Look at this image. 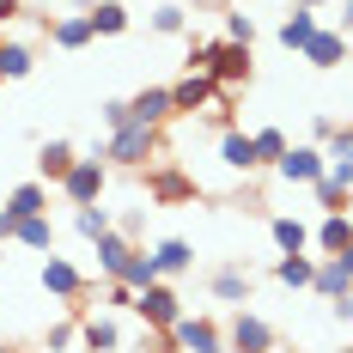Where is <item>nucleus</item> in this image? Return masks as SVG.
I'll return each instance as SVG.
<instances>
[{
    "instance_id": "nucleus-25",
    "label": "nucleus",
    "mask_w": 353,
    "mask_h": 353,
    "mask_svg": "<svg viewBox=\"0 0 353 353\" xmlns=\"http://www.w3.org/2000/svg\"><path fill=\"white\" fill-rule=\"evenodd\" d=\"M274 281L281 286H311L317 281V256H274Z\"/></svg>"
},
{
    "instance_id": "nucleus-46",
    "label": "nucleus",
    "mask_w": 353,
    "mask_h": 353,
    "mask_svg": "<svg viewBox=\"0 0 353 353\" xmlns=\"http://www.w3.org/2000/svg\"><path fill=\"white\" fill-rule=\"evenodd\" d=\"M0 353H19V347H0Z\"/></svg>"
},
{
    "instance_id": "nucleus-35",
    "label": "nucleus",
    "mask_w": 353,
    "mask_h": 353,
    "mask_svg": "<svg viewBox=\"0 0 353 353\" xmlns=\"http://www.w3.org/2000/svg\"><path fill=\"white\" fill-rule=\"evenodd\" d=\"M98 299H104V311H134V292H128L122 281H104V292H98Z\"/></svg>"
},
{
    "instance_id": "nucleus-16",
    "label": "nucleus",
    "mask_w": 353,
    "mask_h": 353,
    "mask_svg": "<svg viewBox=\"0 0 353 353\" xmlns=\"http://www.w3.org/2000/svg\"><path fill=\"white\" fill-rule=\"evenodd\" d=\"M299 55H305L311 68H341L353 49H347V37H341V31H323V25H317V37H311V43L299 49Z\"/></svg>"
},
{
    "instance_id": "nucleus-7",
    "label": "nucleus",
    "mask_w": 353,
    "mask_h": 353,
    "mask_svg": "<svg viewBox=\"0 0 353 353\" xmlns=\"http://www.w3.org/2000/svg\"><path fill=\"white\" fill-rule=\"evenodd\" d=\"M225 353H274V329L256 311H238L232 329H225Z\"/></svg>"
},
{
    "instance_id": "nucleus-37",
    "label": "nucleus",
    "mask_w": 353,
    "mask_h": 353,
    "mask_svg": "<svg viewBox=\"0 0 353 353\" xmlns=\"http://www.w3.org/2000/svg\"><path fill=\"white\" fill-rule=\"evenodd\" d=\"M323 159L335 165V159H353V128H335V141L323 146Z\"/></svg>"
},
{
    "instance_id": "nucleus-18",
    "label": "nucleus",
    "mask_w": 353,
    "mask_h": 353,
    "mask_svg": "<svg viewBox=\"0 0 353 353\" xmlns=\"http://www.w3.org/2000/svg\"><path fill=\"white\" fill-rule=\"evenodd\" d=\"M268 232H274V250H281V256H305V250H311V225L292 219V213H274Z\"/></svg>"
},
{
    "instance_id": "nucleus-33",
    "label": "nucleus",
    "mask_w": 353,
    "mask_h": 353,
    "mask_svg": "<svg viewBox=\"0 0 353 353\" xmlns=\"http://www.w3.org/2000/svg\"><path fill=\"white\" fill-rule=\"evenodd\" d=\"M152 31H159V37L189 31V12H183V6H159V12H152Z\"/></svg>"
},
{
    "instance_id": "nucleus-32",
    "label": "nucleus",
    "mask_w": 353,
    "mask_h": 353,
    "mask_svg": "<svg viewBox=\"0 0 353 353\" xmlns=\"http://www.w3.org/2000/svg\"><path fill=\"white\" fill-rule=\"evenodd\" d=\"M225 43H244V49L256 43V19H250L244 6H238V12H225Z\"/></svg>"
},
{
    "instance_id": "nucleus-19",
    "label": "nucleus",
    "mask_w": 353,
    "mask_h": 353,
    "mask_svg": "<svg viewBox=\"0 0 353 353\" xmlns=\"http://www.w3.org/2000/svg\"><path fill=\"white\" fill-rule=\"evenodd\" d=\"M49 43H55V49H85V43H92V19H85V12L49 19Z\"/></svg>"
},
{
    "instance_id": "nucleus-14",
    "label": "nucleus",
    "mask_w": 353,
    "mask_h": 353,
    "mask_svg": "<svg viewBox=\"0 0 353 353\" xmlns=\"http://www.w3.org/2000/svg\"><path fill=\"white\" fill-rule=\"evenodd\" d=\"M353 244V213H323V225L311 232V250L317 256H341Z\"/></svg>"
},
{
    "instance_id": "nucleus-1",
    "label": "nucleus",
    "mask_w": 353,
    "mask_h": 353,
    "mask_svg": "<svg viewBox=\"0 0 353 353\" xmlns=\"http://www.w3.org/2000/svg\"><path fill=\"white\" fill-rule=\"evenodd\" d=\"M171 110H176V116H201V110H208V116L225 122V92L213 85L208 73L183 68V79H171Z\"/></svg>"
},
{
    "instance_id": "nucleus-3",
    "label": "nucleus",
    "mask_w": 353,
    "mask_h": 353,
    "mask_svg": "<svg viewBox=\"0 0 353 353\" xmlns=\"http://www.w3.org/2000/svg\"><path fill=\"white\" fill-rule=\"evenodd\" d=\"M104 183H110V165H104V152H92V159H79L61 176V195H68L73 208H98L104 201Z\"/></svg>"
},
{
    "instance_id": "nucleus-45",
    "label": "nucleus",
    "mask_w": 353,
    "mask_h": 353,
    "mask_svg": "<svg viewBox=\"0 0 353 353\" xmlns=\"http://www.w3.org/2000/svg\"><path fill=\"white\" fill-rule=\"evenodd\" d=\"M305 6H317V12H323V6H335V0H305Z\"/></svg>"
},
{
    "instance_id": "nucleus-43",
    "label": "nucleus",
    "mask_w": 353,
    "mask_h": 353,
    "mask_svg": "<svg viewBox=\"0 0 353 353\" xmlns=\"http://www.w3.org/2000/svg\"><path fill=\"white\" fill-rule=\"evenodd\" d=\"M341 6V37H353V0H335Z\"/></svg>"
},
{
    "instance_id": "nucleus-9",
    "label": "nucleus",
    "mask_w": 353,
    "mask_h": 353,
    "mask_svg": "<svg viewBox=\"0 0 353 353\" xmlns=\"http://www.w3.org/2000/svg\"><path fill=\"white\" fill-rule=\"evenodd\" d=\"M323 171H329L323 146H286V159L274 165V176H281V183H317Z\"/></svg>"
},
{
    "instance_id": "nucleus-15",
    "label": "nucleus",
    "mask_w": 353,
    "mask_h": 353,
    "mask_svg": "<svg viewBox=\"0 0 353 353\" xmlns=\"http://www.w3.org/2000/svg\"><path fill=\"white\" fill-rule=\"evenodd\" d=\"M274 37H281V49H292V55H299V49L317 37V6H305V0H299V6L281 19V31H274Z\"/></svg>"
},
{
    "instance_id": "nucleus-28",
    "label": "nucleus",
    "mask_w": 353,
    "mask_h": 353,
    "mask_svg": "<svg viewBox=\"0 0 353 353\" xmlns=\"http://www.w3.org/2000/svg\"><path fill=\"white\" fill-rule=\"evenodd\" d=\"M73 232H79L85 244H98L110 232V208H73Z\"/></svg>"
},
{
    "instance_id": "nucleus-50",
    "label": "nucleus",
    "mask_w": 353,
    "mask_h": 353,
    "mask_svg": "<svg viewBox=\"0 0 353 353\" xmlns=\"http://www.w3.org/2000/svg\"><path fill=\"white\" fill-rule=\"evenodd\" d=\"M274 353H281V347H274Z\"/></svg>"
},
{
    "instance_id": "nucleus-29",
    "label": "nucleus",
    "mask_w": 353,
    "mask_h": 353,
    "mask_svg": "<svg viewBox=\"0 0 353 353\" xmlns=\"http://www.w3.org/2000/svg\"><path fill=\"white\" fill-rule=\"evenodd\" d=\"M19 244H31V250H55V219H49V213L25 219V225H19Z\"/></svg>"
},
{
    "instance_id": "nucleus-17",
    "label": "nucleus",
    "mask_w": 353,
    "mask_h": 353,
    "mask_svg": "<svg viewBox=\"0 0 353 353\" xmlns=\"http://www.w3.org/2000/svg\"><path fill=\"white\" fill-rule=\"evenodd\" d=\"M6 213L25 225V219H37V213H49V183L37 176V183H19L12 195H6Z\"/></svg>"
},
{
    "instance_id": "nucleus-4",
    "label": "nucleus",
    "mask_w": 353,
    "mask_h": 353,
    "mask_svg": "<svg viewBox=\"0 0 353 353\" xmlns=\"http://www.w3.org/2000/svg\"><path fill=\"white\" fill-rule=\"evenodd\" d=\"M171 347L176 353H225V329L213 317H189V311H183V317L171 323Z\"/></svg>"
},
{
    "instance_id": "nucleus-31",
    "label": "nucleus",
    "mask_w": 353,
    "mask_h": 353,
    "mask_svg": "<svg viewBox=\"0 0 353 353\" xmlns=\"http://www.w3.org/2000/svg\"><path fill=\"white\" fill-rule=\"evenodd\" d=\"M311 189H317V208H323V213H347V189H341V183H329V176H317Z\"/></svg>"
},
{
    "instance_id": "nucleus-27",
    "label": "nucleus",
    "mask_w": 353,
    "mask_h": 353,
    "mask_svg": "<svg viewBox=\"0 0 353 353\" xmlns=\"http://www.w3.org/2000/svg\"><path fill=\"white\" fill-rule=\"evenodd\" d=\"M152 195H159V201H189L195 183H189L183 171H152Z\"/></svg>"
},
{
    "instance_id": "nucleus-36",
    "label": "nucleus",
    "mask_w": 353,
    "mask_h": 353,
    "mask_svg": "<svg viewBox=\"0 0 353 353\" xmlns=\"http://www.w3.org/2000/svg\"><path fill=\"white\" fill-rule=\"evenodd\" d=\"M98 116H104V128H110V134H116V128H128V98H110Z\"/></svg>"
},
{
    "instance_id": "nucleus-22",
    "label": "nucleus",
    "mask_w": 353,
    "mask_h": 353,
    "mask_svg": "<svg viewBox=\"0 0 353 353\" xmlns=\"http://www.w3.org/2000/svg\"><path fill=\"white\" fill-rule=\"evenodd\" d=\"M134 250H141V244H128V238H122V232L110 225L104 238H98V268H104V281H116V274H122V262H128Z\"/></svg>"
},
{
    "instance_id": "nucleus-24",
    "label": "nucleus",
    "mask_w": 353,
    "mask_h": 353,
    "mask_svg": "<svg viewBox=\"0 0 353 353\" xmlns=\"http://www.w3.org/2000/svg\"><path fill=\"white\" fill-rule=\"evenodd\" d=\"M31 68H37L31 43H6V37H0V79H25Z\"/></svg>"
},
{
    "instance_id": "nucleus-26",
    "label": "nucleus",
    "mask_w": 353,
    "mask_h": 353,
    "mask_svg": "<svg viewBox=\"0 0 353 353\" xmlns=\"http://www.w3.org/2000/svg\"><path fill=\"white\" fill-rule=\"evenodd\" d=\"M116 281L128 286V292H146V286L159 281V268H152V256H146V250H134V256L122 262V274H116Z\"/></svg>"
},
{
    "instance_id": "nucleus-21",
    "label": "nucleus",
    "mask_w": 353,
    "mask_h": 353,
    "mask_svg": "<svg viewBox=\"0 0 353 353\" xmlns=\"http://www.w3.org/2000/svg\"><path fill=\"white\" fill-rule=\"evenodd\" d=\"M311 292H317V299H329V305H335V299H347V292H353L347 268H341L335 256H323V262H317V281H311Z\"/></svg>"
},
{
    "instance_id": "nucleus-13",
    "label": "nucleus",
    "mask_w": 353,
    "mask_h": 353,
    "mask_svg": "<svg viewBox=\"0 0 353 353\" xmlns=\"http://www.w3.org/2000/svg\"><path fill=\"white\" fill-rule=\"evenodd\" d=\"M208 286H213V299H219V305H238V311H244V305H250V292H256L250 268H213Z\"/></svg>"
},
{
    "instance_id": "nucleus-10",
    "label": "nucleus",
    "mask_w": 353,
    "mask_h": 353,
    "mask_svg": "<svg viewBox=\"0 0 353 353\" xmlns=\"http://www.w3.org/2000/svg\"><path fill=\"white\" fill-rule=\"evenodd\" d=\"M146 256H152L159 281H176V274H189V268H195V244H189V238H159Z\"/></svg>"
},
{
    "instance_id": "nucleus-39",
    "label": "nucleus",
    "mask_w": 353,
    "mask_h": 353,
    "mask_svg": "<svg viewBox=\"0 0 353 353\" xmlns=\"http://www.w3.org/2000/svg\"><path fill=\"white\" fill-rule=\"evenodd\" d=\"M323 176H329V183H341V189L353 195V159H335V165H329Z\"/></svg>"
},
{
    "instance_id": "nucleus-5",
    "label": "nucleus",
    "mask_w": 353,
    "mask_h": 353,
    "mask_svg": "<svg viewBox=\"0 0 353 353\" xmlns=\"http://www.w3.org/2000/svg\"><path fill=\"white\" fill-rule=\"evenodd\" d=\"M37 281H43V292H49V299H68V305H79V299L92 292V281L73 268L68 256H55V250L43 256V274H37Z\"/></svg>"
},
{
    "instance_id": "nucleus-23",
    "label": "nucleus",
    "mask_w": 353,
    "mask_h": 353,
    "mask_svg": "<svg viewBox=\"0 0 353 353\" xmlns=\"http://www.w3.org/2000/svg\"><path fill=\"white\" fill-rule=\"evenodd\" d=\"M85 19H92V37H122L128 31V6H122V0H98Z\"/></svg>"
},
{
    "instance_id": "nucleus-38",
    "label": "nucleus",
    "mask_w": 353,
    "mask_h": 353,
    "mask_svg": "<svg viewBox=\"0 0 353 353\" xmlns=\"http://www.w3.org/2000/svg\"><path fill=\"white\" fill-rule=\"evenodd\" d=\"M335 128H341L335 116H317V122H311V146H329V141H335Z\"/></svg>"
},
{
    "instance_id": "nucleus-8",
    "label": "nucleus",
    "mask_w": 353,
    "mask_h": 353,
    "mask_svg": "<svg viewBox=\"0 0 353 353\" xmlns=\"http://www.w3.org/2000/svg\"><path fill=\"white\" fill-rule=\"evenodd\" d=\"M176 110H171V85H141L134 98H128V122H141V128H165Z\"/></svg>"
},
{
    "instance_id": "nucleus-40",
    "label": "nucleus",
    "mask_w": 353,
    "mask_h": 353,
    "mask_svg": "<svg viewBox=\"0 0 353 353\" xmlns=\"http://www.w3.org/2000/svg\"><path fill=\"white\" fill-rule=\"evenodd\" d=\"M12 19H25V0H0V25H12Z\"/></svg>"
},
{
    "instance_id": "nucleus-42",
    "label": "nucleus",
    "mask_w": 353,
    "mask_h": 353,
    "mask_svg": "<svg viewBox=\"0 0 353 353\" xmlns=\"http://www.w3.org/2000/svg\"><path fill=\"white\" fill-rule=\"evenodd\" d=\"M6 238H19V219H12V213L0 208V244H6Z\"/></svg>"
},
{
    "instance_id": "nucleus-12",
    "label": "nucleus",
    "mask_w": 353,
    "mask_h": 353,
    "mask_svg": "<svg viewBox=\"0 0 353 353\" xmlns=\"http://www.w3.org/2000/svg\"><path fill=\"white\" fill-rule=\"evenodd\" d=\"M219 159H225V171H262V159H256V134H244V128H225L219 134Z\"/></svg>"
},
{
    "instance_id": "nucleus-44",
    "label": "nucleus",
    "mask_w": 353,
    "mask_h": 353,
    "mask_svg": "<svg viewBox=\"0 0 353 353\" xmlns=\"http://www.w3.org/2000/svg\"><path fill=\"white\" fill-rule=\"evenodd\" d=\"M335 262H341V268H347V281H353V244L341 250V256H335Z\"/></svg>"
},
{
    "instance_id": "nucleus-49",
    "label": "nucleus",
    "mask_w": 353,
    "mask_h": 353,
    "mask_svg": "<svg viewBox=\"0 0 353 353\" xmlns=\"http://www.w3.org/2000/svg\"><path fill=\"white\" fill-rule=\"evenodd\" d=\"M0 85H6V79H0Z\"/></svg>"
},
{
    "instance_id": "nucleus-6",
    "label": "nucleus",
    "mask_w": 353,
    "mask_h": 353,
    "mask_svg": "<svg viewBox=\"0 0 353 353\" xmlns=\"http://www.w3.org/2000/svg\"><path fill=\"white\" fill-rule=\"evenodd\" d=\"M134 311H141L146 329H171V323L183 317V299H176L171 281H152L146 292H134Z\"/></svg>"
},
{
    "instance_id": "nucleus-2",
    "label": "nucleus",
    "mask_w": 353,
    "mask_h": 353,
    "mask_svg": "<svg viewBox=\"0 0 353 353\" xmlns=\"http://www.w3.org/2000/svg\"><path fill=\"white\" fill-rule=\"evenodd\" d=\"M98 152H104V159H116V165H128V171H141V165H152V159H159V128L128 122V128H116Z\"/></svg>"
},
{
    "instance_id": "nucleus-34",
    "label": "nucleus",
    "mask_w": 353,
    "mask_h": 353,
    "mask_svg": "<svg viewBox=\"0 0 353 353\" xmlns=\"http://www.w3.org/2000/svg\"><path fill=\"white\" fill-rule=\"evenodd\" d=\"M73 341H79V323H55V329L43 335V353H68Z\"/></svg>"
},
{
    "instance_id": "nucleus-47",
    "label": "nucleus",
    "mask_w": 353,
    "mask_h": 353,
    "mask_svg": "<svg viewBox=\"0 0 353 353\" xmlns=\"http://www.w3.org/2000/svg\"><path fill=\"white\" fill-rule=\"evenodd\" d=\"M347 213H353V195H347Z\"/></svg>"
},
{
    "instance_id": "nucleus-30",
    "label": "nucleus",
    "mask_w": 353,
    "mask_h": 353,
    "mask_svg": "<svg viewBox=\"0 0 353 353\" xmlns=\"http://www.w3.org/2000/svg\"><path fill=\"white\" fill-rule=\"evenodd\" d=\"M286 146H292V141H286L281 128H256V159H262L268 171H274V165L286 159Z\"/></svg>"
},
{
    "instance_id": "nucleus-48",
    "label": "nucleus",
    "mask_w": 353,
    "mask_h": 353,
    "mask_svg": "<svg viewBox=\"0 0 353 353\" xmlns=\"http://www.w3.org/2000/svg\"><path fill=\"white\" fill-rule=\"evenodd\" d=\"M341 353H353V347H341Z\"/></svg>"
},
{
    "instance_id": "nucleus-20",
    "label": "nucleus",
    "mask_w": 353,
    "mask_h": 353,
    "mask_svg": "<svg viewBox=\"0 0 353 353\" xmlns=\"http://www.w3.org/2000/svg\"><path fill=\"white\" fill-rule=\"evenodd\" d=\"M73 165H79V152H73L68 141H43V152H37V171H43V183H61Z\"/></svg>"
},
{
    "instance_id": "nucleus-41",
    "label": "nucleus",
    "mask_w": 353,
    "mask_h": 353,
    "mask_svg": "<svg viewBox=\"0 0 353 353\" xmlns=\"http://www.w3.org/2000/svg\"><path fill=\"white\" fill-rule=\"evenodd\" d=\"M329 311H335V323H353V292H347V299H335Z\"/></svg>"
},
{
    "instance_id": "nucleus-11",
    "label": "nucleus",
    "mask_w": 353,
    "mask_h": 353,
    "mask_svg": "<svg viewBox=\"0 0 353 353\" xmlns=\"http://www.w3.org/2000/svg\"><path fill=\"white\" fill-rule=\"evenodd\" d=\"M79 347H85V353H116V347H122V323L110 317V311L79 317Z\"/></svg>"
}]
</instances>
